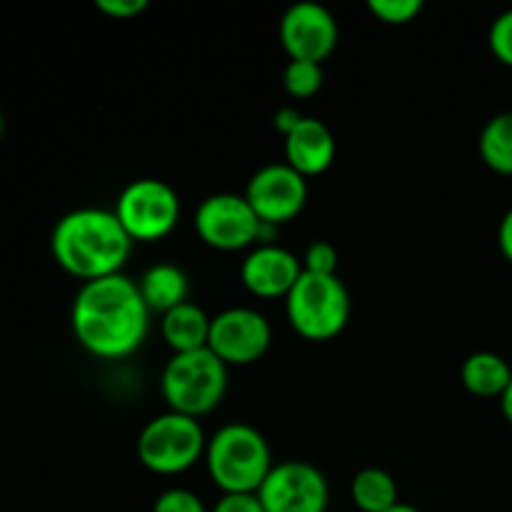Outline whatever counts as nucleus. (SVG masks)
Segmentation results:
<instances>
[{"mask_svg": "<svg viewBox=\"0 0 512 512\" xmlns=\"http://www.w3.org/2000/svg\"><path fill=\"white\" fill-rule=\"evenodd\" d=\"M255 495L265 512H325L330 503L328 480L305 460L273 465Z\"/></svg>", "mask_w": 512, "mask_h": 512, "instance_id": "8", "label": "nucleus"}, {"mask_svg": "<svg viewBox=\"0 0 512 512\" xmlns=\"http://www.w3.org/2000/svg\"><path fill=\"white\" fill-rule=\"evenodd\" d=\"M368 10L385 25L413 23L423 10L420 0H370Z\"/></svg>", "mask_w": 512, "mask_h": 512, "instance_id": "21", "label": "nucleus"}, {"mask_svg": "<svg viewBox=\"0 0 512 512\" xmlns=\"http://www.w3.org/2000/svg\"><path fill=\"white\" fill-rule=\"evenodd\" d=\"M140 295L150 313H170L178 305L188 303L190 280L183 268L173 263H158L143 273L138 280Z\"/></svg>", "mask_w": 512, "mask_h": 512, "instance_id": "16", "label": "nucleus"}, {"mask_svg": "<svg viewBox=\"0 0 512 512\" xmlns=\"http://www.w3.org/2000/svg\"><path fill=\"white\" fill-rule=\"evenodd\" d=\"M73 335L90 355L120 360L145 343L150 310L135 280L118 273L80 285L70 310Z\"/></svg>", "mask_w": 512, "mask_h": 512, "instance_id": "1", "label": "nucleus"}, {"mask_svg": "<svg viewBox=\"0 0 512 512\" xmlns=\"http://www.w3.org/2000/svg\"><path fill=\"white\" fill-rule=\"evenodd\" d=\"M130 248L133 240L118 215L100 208L70 210L55 223L50 235L55 263L83 283L118 275Z\"/></svg>", "mask_w": 512, "mask_h": 512, "instance_id": "2", "label": "nucleus"}, {"mask_svg": "<svg viewBox=\"0 0 512 512\" xmlns=\"http://www.w3.org/2000/svg\"><path fill=\"white\" fill-rule=\"evenodd\" d=\"M228 390V365L208 348L175 353L160 378V393L170 413L203 418L215 410Z\"/></svg>", "mask_w": 512, "mask_h": 512, "instance_id": "4", "label": "nucleus"}, {"mask_svg": "<svg viewBox=\"0 0 512 512\" xmlns=\"http://www.w3.org/2000/svg\"><path fill=\"white\" fill-rule=\"evenodd\" d=\"M210 323H213V318H208V313L200 305L188 300V303L178 305L163 315L160 333H163L165 343L173 353H193V350L208 348Z\"/></svg>", "mask_w": 512, "mask_h": 512, "instance_id": "15", "label": "nucleus"}, {"mask_svg": "<svg viewBox=\"0 0 512 512\" xmlns=\"http://www.w3.org/2000/svg\"><path fill=\"white\" fill-rule=\"evenodd\" d=\"M205 463L223 495H255L273 470L268 440L248 423L223 425L208 440Z\"/></svg>", "mask_w": 512, "mask_h": 512, "instance_id": "3", "label": "nucleus"}, {"mask_svg": "<svg viewBox=\"0 0 512 512\" xmlns=\"http://www.w3.org/2000/svg\"><path fill=\"white\" fill-rule=\"evenodd\" d=\"M285 315L295 333L313 343L333 340L350 320V293L338 275H300L285 298Z\"/></svg>", "mask_w": 512, "mask_h": 512, "instance_id": "5", "label": "nucleus"}, {"mask_svg": "<svg viewBox=\"0 0 512 512\" xmlns=\"http://www.w3.org/2000/svg\"><path fill=\"white\" fill-rule=\"evenodd\" d=\"M195 230L200 240L215 250H243L260 240L263 223L245 195H208L195 210Z\"/></svg>", "mask_w": 512, "mask_h": 512, "instance_id": "9", "label": "nucleus"}, {"mask_svg": "<svg viewBox=\"0 0 512 512\" xmlns=\"http://www.w3.org/2000/svg\"><path fill=\"white\" fill-rule=\"evenodd\" d=\"M460 380H463L465 390L478 398H503L512 380V368L498 353L483 350V353H473L470 358H465L463 368H460Z\"/></svg>", "mask_w": 512, "mask_h": 512, "instance_id": "17", "label": "nucleus"}, {"mask_svg": "<svg viewBox=\"0 0 512 512\" xmlns=\"http://www.w3.org/2000/svg\"><path fill=\"white\" fill-rule=\"evenodd\" d=\"M3 130H5V118H3V110H0V138H3Z\"/></svg>", "mask_w": 512, "mask_h": 512, "instance_id": "31", "label": "nucleus"}, {"mask_svg": "<svg viewBox=\"0 0 512 512\" xmlns=\"http://www.w3.org/2000/svg\"><path fill=\"white\" fill-rule=\"evenodd\" d=\"M210 512H265L258 495H223Z\"/></svg>", "mask_w": 512, "mask_h": 512, "instance_id": "26", "label": "nucleus"}, {"mask_svg": "<svg viewBox=\"0 0 512 512\" xmlns=\"http://www.w3.org/2000/svg\"><path fill=\"white\" fill-rule=\"evenodd\" d=\"M303 118H305V115L300 113L298 108H280L278 113H275L273 125H275V130H278V133L288 135L290 130H293L295 125H298Z\"/></svg>", "mask_w": 512, "mask_h": 512, "instance_id": "27", "label": "nucleus"}, {"mask_svg": "<svg viewBox=\"0 0 512 512\" xmlns=\"http://www.w3.org/2000/svg\"><path fill=\"white\" fill-rule=\"evenodd\" d=\"M153 512H208L203 500L185 488H170L158 495Z\"/></svg>", "mask_w": 512, "mask_h": 512, "instance_id": "24", "label": "nucleus"}, {"mask_svg": "<svg viewBox=\"0 0 512 512\" xmlns=\"http://www.w3.org/2000/svg\"><path fill=\"white\" fill-rule=\"evenodd\" d=\"M303 275V263L275 243H263L243 260L240 280L258 298H288Z\"/></svg>", "mask_w": 512, "mask_h": 512, "instance_id": "13", "label": "nucleus"}, {"mask_svg": "<svg viewBox=\"0 0 512 512\" xmlns=\"http://www.w3.org/2000/svg\"><path fill=\"white\" fill-rule=\"evenodd\" d=\"M500 410H503L505 420L512 425V380H510L508 390L503 393V398H500Z\"/></svg>", "mask_w": 512, "mask_h": 512, "instance_id": "29", "label": "nucleus"}, {"mask_svg": "<svg viewBox=\"0 0 512 512\" xmlns=\"http://www.w3.org/2000/svg\"><path fill=\"white\" fill-rule=\"evenodd\" d=\"M350 498L360 512H388L400 503L398 483L388 470L365 468L350 483Z\"/></svg>", "mask_w": 512, "mask_h": 512, "instance_id": "18", "label": "nucleus"}, {"mask_svg": "<svg viewBox=\"0 0 512 512\" xmlns=\"http://www.w3.org/2000/svg\"><path fill=\"white\" fill-rule=\"evenodd\" d=\"M245 200L255 210L260 223L278 228L303 213L308 203V178H303L288 163L263 165L250 178Z\"/></svg>", "mask_w": 512, "mask_h": 512, "instance_id": "10", "label": "nucleus"}, {"mask_svg": "<svg viewBox=\"0 0 512 512\" xmlns=\"http://www.w3.org/2000/svg\"><path fill=\"white\" fill-rule=\"evenodd\" d=\"M340 38L338 20L320 3H295L280 20V43L290 60L323 63Z\"/></svg>", "mask_w": 512, "mask_h": 512, "instance_id": "12", "label": "nucleus"}, {"mask_svg": "<svg viewBox=\"0 0 512 512\" xmlns=\"http://www.w3.org/2000/svg\"><path fill=\"white\" fill-rule=\"evenodd\" d=\"M273 330L253 308H228L210 323L208 350L225 365H253L268 353Z\"/></svg>", "mask_w": 512, "mask_h": 512, "instance_id": "11", "label": "nucleus"}, {"mask_svg": "<svg viewBox=\"0 0 512 512\" xmlns=\"http://www.w3.org/2000/svg\"><path fill=\"white\" fill-rule=\"evenodd\" d=\"M488 45L500 63L512 68V10H505L503 15L493 20L488 33Z\"/></svg>", "mask_w": 512, "mask_h": 512, "instance_id": "23", "label": "nucleus"}, {"mask_svg": "<svg viewBox=\"0 0 512 512\" xmlns=\"http://www.w3.org/2000/svg\"><path fill=\"white\" fill-rule=\"evenodd\" d=\"M303 270L315 275H338V250H335V245L325 243V240H315L313 245H308Z\"/></svg>", "mask_w": 512, "mask_h": 512, "instance_id": "22", "label": "nucleus"}, {"mask_svg": "<svg viewBox=\"0 0 512 512\" xmlns=\"http://www.w3.org/2000/svg\"><path fill=\"white\" fill-rule=\"evenodd\" d=\"M205 433L195 418L163 413L138 435V460L155 475H180L205 453Z\"/></svg>", "mask_w": 512, "mask_h": 512, "instance_id": "6", "label": "nucleus"}, {"mask_svg": "<svg viewBox=\"0 0 512 512\" xmlns=\"http://www.w3.org/2000/svg\"><path fill=\"white\" fill-rule=\"evenodd\" d=\"M498 245H500V253L505 255V260L512 263V208L503 215V220H500Z\"/></svg>", "mask_w": 512, "mask_h": 512, "instance_id": "28", "label": "nucleus"}, {"mask_svg": "<svg viewBox=\"0 0 512 512\" xmlns=\"http://www.w3.org/2000/svg\"><path fill=\"white\" fill-rule=\"evenodd\" d=\"M283 85L293 98H313L323 88V68L320 63H308V60H290L285 65Z\"/></svg>", "mask_w": 512, "mask_h": 512, "instance_id": "20", "label": "nucleus"}, {"mask_svg": "<svg viewBox=\"0 0 512 512\" xmlns=\"http://www.w3.org/2000/svg\"><path fill=\"white\" fill-rule=\"evenodd\" d=\"M388 512H420V510L413 508V505H408V503H398L395 508H390Z\"/></svg>", "mask_w": 512, "mask_h": 512, "instance_id": "30", "label": "nucleus"}, {"mask_svg": "<svg viewBox=\"0 0 512 512\" xmlns=\"http://www.w3.org/2000/svg\"><path fill=\"white\" fill-rule=\"evenodd\" d=\"M480 158L490 170L512 175V110L493 115L478 140Z\"/></svg>", "mask_w": 512, "mask_h": 512, "instance_id": "19", "label": "nucleus"}, {"mask_svg": "<svg viewBox=\"0 0 512 512\" xmlns=\"http://www.w3.org/2000/svg\"><path fill=\"white\" fill-rule=\"evenodd\" d=\"M113 213L133 243H153L173 233L178 225L180 198L165 180L140 178L125 185Z\"/></svg>", "mask_w": 512, "mask_h": 512, "instance_id": "7", "label": "nucleus"}, {"mask_svg": "<svg viewBox=\"0 0 512 512\" xmlns=\"http://www.w3.org/2000/svg\"><path fill=\"white\" fill-rule=\"evenodd\" d=\"M95 8L110 18L128 20L143 13L148 8V0H95Z\"/></svg>", "mask_w": 512, "mask_h": 512, "instance_id": "25", "label": "nucleus"}, {"mask_svg": "<svg viewBox=\"0 0 512 512\" xmlns=\"http://www.w3.org/2000/svg\"><path fill=\"white\" fill-rule=\"evenodd\" d=\"M335 138L328 125L318 118L305 115L288 135H285V163L298 170L303 178L323 175L335 160Z\"/></svg>", "mask_w": 512, "mask_h": 512, "instance_id": "14", "label": "nucleus"}]
</instances>
